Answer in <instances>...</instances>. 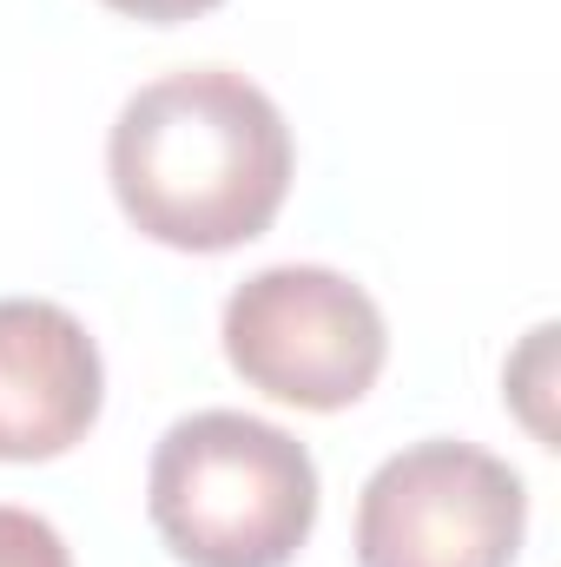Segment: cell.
Wrapping results in <instances>:
<instances>
[{"label":"cell","mask_w":561,"mask_h":567,"mask_svg":"<svg viewBox=\"0 0 561 567\" xmlns=\"http://www.w3.org/2000/svg\"><path fill=\"white\" fill-rule=\"evenodd\" d=\"M106 403V363L86 323L53 297H0V462H53Z\"/></svg>","instance_id":"cell-5"},{"label":"cell","mask_w":561,"mask_h":567,"mask_svg":"<svg viewBox=\"0 0 561 567\" xmlns=\"http://www.w3.org/2000/svg\"><path fill=\"white\" fill-rule=\"evenodd\" d=\"M113 13H133V20H152V27H178V20H198L212 13L218 0H106Z\"/></svg>","instance_id":"cell-7"},{"label":"cell","mask_w":561,"mask_h":567,"mask_svg":"<svg viewBox=\"0 0 561 567\" xmlns=\"http://www.w3.org/2000/svg\"><path fill=\"white\" fill-rule=\"evenodd\" d=\"M225 363L297 410H350L370 396L390 357L377 297L330 265H265L225 297Z\"/></svg>","instance_id":"cell-3"},{"label":"cell","mask_w":561,"mask_h":567,"mask_svg":"<svg viewBox=\"0 0 561 567\" xmlns=\"http://www.w3.org/2000/svg\"><path fill=\"white\" fill-rule=\"evenodd\" d=\"M290 165L278 100L232 66L145 80L106 133V178L126 225L172 251H238L265 238Z\"/></svg>","instance_id":"cell-1"},{"label":"cell","mask_w":561,"mask_h":567,"mask_svg":"<svg viewBox=\"0 0 561 567\" xmlns=\"http://www.w3.org/2000/svg\"><path fill=\"white\" fill-rule=\"evenodd\" d=\"M145 515L185 567H290L317 528V462L265 416L192 410L152 449Z\"/></svg>","instance_id":"cell-2"},{"label":"cell","mask_w":561,"mask_h":567,"mask_svg":"<svg viewBox=\"0 0 561 567\" xmlns=\"http://www.w3.org/2000/svg\"><path fill=\"white\" fill-rule=\"evenodd\" d=\"M0 567H73V555L47 515L0 502Z\"/></svg>","instance_id":"cell-6"},{"label":"cell","mask_w":561,"mask_h":567,"mask_svg":"<svg viewBox=\"0 0 561 567\" xmlns=\"http://www.w3.org/2000/svg\"><path fill=\"white\" fill-rule=\"evenodd\" d=\"M522 535V475L456 435L384 455L357 495V567H516Z\"/></svg>","instance_id":"cell-4"}]
</instances>
